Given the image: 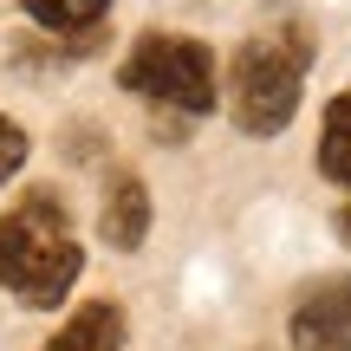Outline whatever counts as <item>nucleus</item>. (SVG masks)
I'll return each instance as SVG.
<instances>
[{"label":"nucleus","mask_w":351,"mask_h":351,"mask_svg":"<svg viewBox=\"0 0 351 351\" xmlns=\"http://www.w3.org/2000/svg\"><path fill=\"white\" fill-rule=\"evenodd\" d=\"M319 176L351 189V91L326 104V124H319Z\"/></svg>","instance_id":"obj_7"},{"label":"nucleus","mask_w":351,"mask_h":351,"mask_svg":"<svg viewBox=\"0 0 351 351\" xmlns=\"http://www.w3.org/2000/svg\"><path fill=\"white\" fill-rule=\"evenodd\" d=\"M98 234L111 241L117 254H137L143 234H150V189L137 176H111L104 189V208H98Z\"/></svg>","instance_id":"obj_5"},{"label":"nucleus","mask_w":351,"mask_h":351,"mask_svg":"<svg viewBox=\"0 0 351 351\" xmlns=\"http://www.w3.org/2000/svg\"><path fill=\"white\" fill-rule=\"evenodd\" d=\"M117 85L143 104H163L182 117H208L221 85H215V52L189 33H143L130 59L117 65Z\"/></svg>","instance_id":"obj_3"},{"label":"nucleus","mask_w":351,"mask_h":351,"mask_svg":"<svg viewBox=\"0 0 351 351\" xmlns=\"http://www.w3.org/2000/svg\"><path fill=\"white\" fill-rule=\"evenodd\" d=\"M39 351H124V313L117 300H91L59 326V339H46Z\"/></svg>","instance_id":"obj_6"},{"label":"nucleus","mask_w":351,"mask_h":351,"mask_svg":"<svg viewBox=\"0 0 351 351\" xmlns=\"http://www.w3.org/2000/svg\"><path fill=\"white\" fill-rule=\"evenodd\" d=\"M26 20L46 26V33H91V26L111 13V0H20Z\"/></svg>","instance_id":"obj_8"},{"label":"nucleus","mask_w":351,"mask_h":351,"mask_svg":"<svg viewBox=\"0 0 351 351\" xmlns=\"http://www.w3.org/2000/svg\"><path fill=\"white\" fill-rule=\"evenodd\" d=\"M293 351H351V274L313 280L287 326Z\"/></svg>","instance_id":"obj_4"},{"label":"nucleus","mask_w":351,"mask_h":351,"mask_svg":"<svg viewBox=\"0 0 351 351\" xmlns=\"http://www.w3.org/2000/svg\"><path fill=\"white\" fill-rule=\"evenodd\" d=\"M339 234H345V241H351V208H345V215H339Z\"/></svg>","instance_id":"obj_10"},{"label":"nucleus","mask_w":351,"mask_h":351,"mask_svg":"<svg viewBox=\"0 0 351 351\" xmlns=\"http://www.w3.org/2000/svg\"><path fill=\"white\" fill-rule=\"evenodd\" d=\"M306 65H313V39L293 20L261 26L234 52V65H228V111H234V124L247 137H280L293 124L300 91H306Z\"/></svg>","instance_id":"obj_2"},{"label":"nucleus","mask_w":351,"mask_h":351,"mask_svg":"<svg viewBox=\"0 0 351 351\" xmlns=\"http://www.w3.org/2000/svg\"><path fill=\"white\" fill-rule=\"evenodd\" d=\"M85 274V247L72 241L65 202L52 189H33L20 208L0 215V287L20 306H59L72 280Z\"/></svg>","instance_id":"obj_1"},{"label":"nucleus","mask_w":351,"mask_h":351,"mask_svg":"<svg viewBox=\"0 0 351 351\" xmlns=\"http://www.w3.org/2000/svg\"><path fill=\"white\" fill-rule=\"evenodd\" d=\"M20 163H26V130L13 124V117H0V182L20 176Z\"/></svg>","instance_id":"obj_9"}]
</instances>
